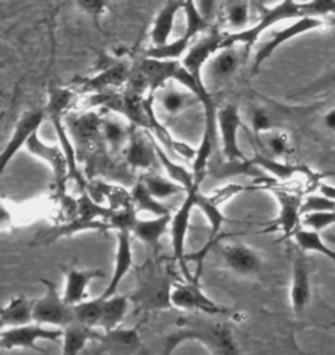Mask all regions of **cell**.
<instances>
[{
    "label": "cell",
    "instance_id": "f1b7e54d",
    "mask_svg": "<svg viewBox=\"0 0 335 355\" xmlns=\"http://www.w3.org/2000/svg\"><path fill=\"white\" fill-rule=\"evenodd\" d=\"M142 180L147 189L160 201L173 198L179 193H186L188 191L183 189L177 182L172 180L170 178H164L155 173H147L142 177Z\"/></svg>",
    "mask_w": 335,
    "mask_h": 355
},
{
    "label": "cell",
    "instance_id": "1f68e13d",
    "mask_svg": "<svg viewBox=\"0 0 335 355\" xmlns=\"http://www.w3.org/2000/svg\"><path fill=\"white\" fill-rule=\"evenodd\" d=\"M104 309V297L100 295L96 300H83L74 306L75 320L83 322L85 325L99 328L101 316Z\"/></svg>",
    "mask_w": 335,
    "mask_h": 355
},
{
    "label": "cell",
    "instance_id": "d4e9b609",
    "mask_svg": "<svg viewBox=\"0 0 335 355\" xmlns=\"http://www.w3.org/2000/svg\"><path fill=\"white\" fill-rule=\"evenodd\" d=\"M129 304L130 298L126 295L114 294L111 297H104V309L99 328L105 332L117 329L126 318Z\"/></svg>",
    "mask_w": 335,
    "mask_h": 355
},
{
    "label": "cell",
    "instance_id": "6da1fadb",
    "mask_svg": "<svg viewBox=\"0 0 335 355\" xmlns=\"http://www.w3.org/2000/svg\"><path fill=\"white\" fill-rule=\"evenodd\" d=\"M194 341L203 345L213 354H237L232 329L227 324L209 322L203 319H183L179 328L170 333L164 344V354H170L179 345Z\"/></svg>",
    "mask_w": 335,
    "mask_h": 355
},
{
    "label": "cell",
    "instance_id": "3957f363",
    "mask_svg": "<svg viewBox=\"0 0 335 355\" xmlns=\"http://www.w3.org/2000/svg\"><path fill=\"white\" fill-rule=\"evenodd\" d=\"M218 132L222 140V155L228 165L252 166L250 159L246 158L238 144V133L241 130V115L236 103H227L216 115Z\"/></svg>",
    "mask_w": 335,
    "mask_h": 355
},
{
    "label": "cell",
    "instance_id": "e575fe53",
    "mask_svg": "<svg viewBox=\"0 0 335 355\" xmlns=\"http://www.w3.org/2000/svg\"><path fill=\"white\" fill-rule=\"evenodd\" d=\"M136 213L138 211L135 209L131 200L123 208L113 209L111 217L106 220L109 225V229H114L117 233L118 232H131L133 233L135 223L138 221Z\"/></svg>",
    "mask_w": 335,
    "mask_h": 355
},
{
    "label": "cell",
    "instance_id": "d6a6232c",
    "mask_svg": "<svg viewBox=\"0 0 335 355\" xmlns=\"http://www.w3.org/2000/svg\"><path fill=\"white\" fill-rule=\"evenodd\" d=\"M75 100V94L72 90L67 88H51L49 93V101L46 105V118L50 115H63L72 106Z\"/></svg>",
    "mask_w": 335,
    "mask_h": 355
},
{
    "label": "cell",
    "instance_id": "f35d334b",
    "mask_svg": "<svg viewBox=\"0 0 335 355\" xmlns=\"http://www.w3.org/2000/svg\"><path fill=\"white\" fill-rule=\"evenodd\" d=\"M274 118L270 111L263 106H254L250 114V128L257 137L262 133L274 130Z\"/></svg>",
    "mask_w": 335,
    "mask_h": 355
},
{
    "label": "cell",
    "instance_id": "30bf717a",
    "mask_svg": "<svg viewBox=\"0 0 335 355\" xmlns=\"http://www.w3.org/2000/svg\"><path fill=\"white\" fill-rule=\"evenodd\" d=\"M201 189V184L194 186L193 189L186 192V198L181 202L179 209L172 214L170 222V243H172V252L176 261L183 264L185 260V247H186V238L190 227L191 213L195 208V195L197 191Z\"/></svg>",
    "mask_w": 335,
    "mask_h": 355
},
{
    "label": "cell",
    "instance_id": "7dc6e473",
    "mask_svg": "<svg viewBox=\"0 0 335 355\" xmlns=\"http://www.w3.org/2000/svg\"><path fill=\"white\" fill-rule=\"evenodd\" d=\"M333 22H334V24H335V20H333Z\"/></svg>",
    "mask_w": 335,
    "mask_h": 355
},
{
    "label": "cell",
    "instance_id": "484cf974",
    "mask_svg": "<svg viewBox=\"0 0 335 355\" xmlns=\"http://www.w3.org/2000/svg\"><path fill=\"white\" fill-rule=\"evenodd\" d=\"M250 0H225L223 7L227 33H238L250 28Z\"/></svg>",
    "mask_w": 335,
    "mask_h": 355
},
{
    "label": "cell",
    "instance_id": "ba28073f",
    "mask_svg": "<svg viewBox=\"0 0 335 355\" xmlns=\"http://www.w3.org/2000/svg\"><path fill=\"white\" fill-rule=\"evenodd\" d=\"M25 149L31 155L42 159L50 166L51 171H53V175H54L58 192L60 195H65L68 178H71V166H70L67 155L65 153V150L62 149V146L60 145L59 146H50V145L45 144L41 140L40 133L35 132L29 139V141L26 143Z\"/></svg>",
    "mask_w": 335,
    "mask_h": 355
},
{
    "label": "cell",
    "instance_id": "ffe728a7",
    "mask_svg": "<svg viewBox=\"0 0 335 355\" xmlns=\"http://www.w3.org/2000/svg\"><path fill=\"white\" fill-rule=\"evenodd\" d=\"M182 0H168L163 8L157 12L149 31V41L152 44L151 47H161L170 42L169 40L174 31L176 19L179 12L182 11Z\"/></svg>",
    "mask_w": 335,
    "mask_h": 355
},
{
    "label": "cell",
    "instance_id": "8d00e7d4",
    "mask_svg": "<svg viewBox=\"0 0 335 355\" xmlns=\"http://www.w3.org/2000/svg\"><path fill=\"white\" fill-rule=\"evenodd\" d=\"M75 1L79 10L93 22V25L97 29H101L102 19L108 11L109 0H75Z\"/></svg>",
    "mask_w": 335,
    "mask_h": 355
},
{
    "label": "cell",
    "instance_id": "cb8c5ba5",
    "mask_svg": "<svg viewBox=\"0 0 335 355\" xmlns=\"http://www.w3.org/2000/svg\"><path fill=\"white\" fill-rule=\"evenodd\" d=\"M34 300L25 297H16L1 309V328L20 327L34 322Z\"/></svg>",
    "mask_w": 335,
    "mask_h": 355
},
{
    "label": "cell",
    "instance_id": "74e56055",
    "mask_svg": "<svg viewBox=\"0 0 335 355\" xmlns=\"http://www.w3.org/2000/svg\"><path fill=\"white\" fill-rule=\"evenodd\" d=\"M302 226L321 233L325 229L334 226L335 209L305 213L302 216Z\"/></svg>",
    "mask_w": 335,
    "mask_h": 355
},
{
    "label": "cell",
    "instance_id": "603a6c76",
    "mask_svg": "<svg viewBox=\"0 0 335 355\" xmlns=\"http://www.w3.org/2000/svg\"><path fill=\"white\" fill-rule=\"evenodd\" d=\"M172 213L156 216L152 220H138L133 229V235L151 248H157L161 238L169 232Z\"/></svg>",
    "mask_w": 335,
    "mask_h": 355
},
{
    "label": "cell",
    "instance_id": "8992f818",
    "mask_svg": "<svg viewBox=\"0 0 335 355\" xmlns=\"http://www.w3.org/2000/svg\"><path fill=\"white\" fill-rule=\"evenodd\" d=\"M63 336L60 328H47L40 322H31L20 327L3 328L0 334L1 350L13 349H33L35 352L44 353L42 349L37 346L38 341H58Z\"/></svg>",
    "mask_w": 335,
    "mask_h": 355
},
{
    "label": "cell",
    "instance_id": "83f0119b",
    "mask_svg": "<svg viewBox=\"0 0 335 355\" xmlns=\"http://www.w3.org/2000/svg\"><path fill=\"white\" fill-rule=\"evenodd\" d=\"M292 238L297 247L304 252H316L320 255L327 257L335 263V251L332 250L327 244L325 243L320 232H316L312 229H296L295 233L292 234Z\"/></svg>",
    "mask_w": 335,
    "mask_h": 355
},
{
    "label": "cell",
    "instance_id": "60d3db41",
    "mask_svg": "<svg viewBox=\"0 0 335 355\" xmlns=\"http://www.w3.org/2000/svg\"><path fill=\"white\" fill-rule=\"evenodd\" d=\"M335 209V201L325 195H312L302 201V216L311 211H332Z\"/></svg>",
    "mask_w": 335,
    "mask_h": 355
},
{
    "label": "cell",
    "instance_id": "7402d4cb",
    "mask_svg": "<svg viewBox=\"0 0 335 355\" xmlns=\"http://www.w3.org/2000/svg\"><path fill=\"white\" fill-rule=\"evenodd\" d=\"M105 276L100 269H68L63 297L68 304L75 306L85 300L90 282Z\"/></svg>",
    "mask_w": 335,
    "mask_h": 355
},
{
    "label": "cell",
    "instance_id": "836d02e7",
    "mask_svg": "<svg viewBox=\"0 0 335 355\" xmlns=\"http://www.w3.org/2000/svg\"><path fill=\"white\" fill-rule=\"evenodd\" d=\"M101 344L112 347L122 349H138L140 346V337L136 329H113L109 332L104 331Z\"/></svg>",
    "mask_w": 335,
    "mask_h": 355
},
{
    "label": "cell",
    "instance_id": "5bb4252c",
    "mask_svg": "<svg viewBox=\"0 0 335 355\" xmlns=\"http://www.w3.org/2000/svg\"><path fill=\"white\" fill-rule=\"evenodd\" d=\"M154 96L158 106L172 116L179 115L181 112L190 109L191 106L201 103V100L194 92L185 88L176 80L168 81L165 85L157 89Z\"/></svg>",
    "mask_w": 335,
    "mask_h": 355
},
{
    "label": "cell",
    "instance_id": "ab89813d",
    "mask_svg": "<svg viewBox=\"0 0 335 355\" xmlns=\"http://www.w3.org/2000/svg\"><path fill=\"white\" fill-rule=\"evenodd\" d=\"M305 4L307 16L325 19L327 16L332 17V21L335 20V0H311Z\"/></svg>",
    "mask_w": 335,
    "mask_h": 355
},
{
    "label": "cell",
    "instance_id": "d6986e66",
    "mask_svg": "<svg viewBox=\"0 0 335 355\" xmlns=\"http://www.w3.org/2000/svg\"><path fill=\"white\" fill-rule=\"evenodd\" d=\"M100 130L105 144L108 145L113 155H117L126 149L134 131L131 123L115 112H112V115H106L105 118H101Z\"/></svg>",
    "mask_w": 335,
    "mask_h": 355
},
{
    "label": "cell",
    "instance_id": "4fadbf2b",
    "mask_svg": "<svg viewBox=\"0 0 335 355\" xmlns=\"http://www.w3.org/2000/svg\"><path fill=\"white\" fill-rule=\"evenodd\" d=\"M133 66L127 62L117 60L111 62L108 66H104L96 75L84 78L80 80L79 85L85 92H90L93 94L109 92L113 88H120L126 85L127 80L130 78Z\"/></svg>",
    "mask_w": 335,
    "mask_h": 355
},
{
    "label": "cell",
    "instance_id": "52a82bcc",
    "mask_svg": "<svg viewBox=\"0 0 335 355\" xmlns=\"http://www.w3.org/2000/svg\"><path fill=\"white\" fill-rule=\"evenodd\" d=\"M325 24H326L325 19L305 16V17L295 20V22H292L288 26L274 32L268 41L265 44H261V47L258 49L254 59H253V63H252L250 72L253 75L258 73V71L261 69V67L263 66V63L268 60V58H271V55L279 49L281 44H286L291 40L307 33V32L322 28Z\"/></svg>",
    "mask_w": 335,
    "mask_h": 355
},
{
    "label": "cell",
    "instance_id": "8fae6325",
    "mask_svg": "<svg viewBox=\"0 0 335 355\" xmlns=\"http://www.w3.org/2000/svg\"><path fill=\"white\" fill-rule=\"evenodd\" d=\"M45 111L32 110L25 112L17 121L8 143L1 150V173L10 165L13 157L20 152V149L26 146V143L34 133L40 131V127L45 121Z\"/></svg>",
    "mask_w": 335,
    "mask_h": 355
},
{
    "label": "cell",
    "instance_id": "44dd1931",
    "mask_svg": "<svg viewBox=\"0 0 335 355\" xmlns=\"http://www.w3.org/2000/svg\"><path fill=\"white\" fill-rule=\"evenodd\" d=\"M104 336V331L85 325L83 322H70L63 328L62 336V353L66 355L79 354L90 341H99Z\"/></svg>",
    "mask_w": 335,
    "mask_h": 355
},
{
    "label": "cell",
    "instance_id": "ac0fdd59",
    "mask_svg": "<svg viewBox=\"0 0 335 355\" xmlns=\"http://www.w3.org/2000/svg\"><path fill=\"white\" fill-rule=\"evenodd\" d=\"M133 233L131 232H118L117 233V252L114 259V269L109 285L102 293V297H111L117 294L123 278L131 270L134 266V252H133Z\"/></svg>",
    "mask_w": 335,
    "mask_h": 355
},
{
    "label": "cell",
    "instance_id": "9a60e30c",
    "mask_svg": "<svg viewBox=\"0 0 335 355\" xmlns=\"http://www.w3.org/2000/svg\"><path fill=\"white\" fill-rule=\"evenodd\" d=\"M126 162L138 170H151L158 162L154 136L148 131L134 128L130 141L124 149Z\"/></svg>",
    "mask_w": 335,
    "mask_h": 355
},
{
    "label": "cell",
    "instance_id": "4dcf8cb0",
    "mask_svg": "<svg viewBox=\"0 0 335 355\" xmlns=\"http://www.w3.org/2000/svg\"><path fill=\"white\" fill-rule=\"evenodd\" d=\"M130 200L133 202L136 211H145L155 214V216H163V214H168L170 213L167 207L163 204V201L157 200L148 189L145 187L143 180L140 179L136 186H135L131 195H130Z\"/></svg>",
    "mask_w": 335,
    "mask_h": 355
},
{
    "label": "cell",
    "instance_id": "277c9868",
    "mask_svg": "<svg viewBox=\"0 0 335 355\" xmlns=\"http://www.w3.org/2000/svg\"><path fill=\"white\" fill-rule=\"evenodd\" d=\"M40 281L45 288V294L40 300H34V322L60 329L75 322L74 306L68 304L65 297L58 293L56 284L47 278H41Z\"/></svg>",
    "mask_w": 335,
    "mask_h": 355
},
{
    "label": "cell",
    "instance_id": "ee69618b",
    "mask_svg": "<svg viewBox=\"0 0 335 355\" xmlns=\"http://www.w3.org/2000/svg\"><path fill=\"white\" fill-rule=\"evenodd\" d=\"M198 6L201 8V12L204 15L207 20H213L215 13L218 11V7L220 4V0H197Z\"/></svg>",
    "mask_w": 335,
    "mask_h": 355
},
{
    "label": "cell",
    "instance_id": "f546056e",
    "mask_svg": "<svg viewBox=\"0 0 335 355\" xmlns=\"http://www.w3.org/2000/svg\"><path fill=\"white\" fill-rule=\"evenodd\" d=\"M195 208H198L204 214L206 220L209 221L210 229H211V241H213L218 236L225 222V216L223 211H220V205H218L213 201L211 195L202 193L199 189L195 195Z\"/></svg>",
    "mask_w": 335,
    "mask_h": 355
},
{
    "label": "cell",
    "instance_id": "e0dca14e",
    "mask_svg": "<svg viewBox=\"0 0 335 355\" xmlns=\"http://www.w3.org/2000/svg\"><path fill=\"white\" fill-rule=\"evenodd\" d=\"M173 285H169L164 273H158L155 268H148L142 273L140 288L138 291V297L142 303L154 306V307H169L170 304V291Z\"/></svg>",
    "mask_w": 335,
    "mask_h": 355
},
{
    "label": "cell",
    "instance_id": "b9f144b4",
    "mask_svg": "<svg viewBox=\"0 0 335 355\" xmlns=\"http://www.w3.org/2000/svg\"><path fill=\"white\" fill-rule=\"evenodd\" d=\"M329 88H335V71H333L330 75H325L317 81H314L309 87L302 89L297 92V96H309V94H317L325 92Z\"/></svg>",
    "mask_w": 335,
    "mask_h": 355
},
{
    "label": "cell",
    "instance_id": "9c48e42d",
    "mask_svg": "<svg viewBox=\"0 0 335 355\" xmlns=\"http://www.w3.org/2000/svg\"><path fill=\"white\" fill-rule=\"evenodd\" d=\"M220 255L225 266L238 277H256L262 270V257L249 244L238 242L223 244Z\"/></svg>",
    "mask_w": 335,
    "mask_h": 355
},
{
    "label": "cell",
    "instance_id": "7c38bea8",
    "mask_svg": "<svg viewBox=\"0 0 335 355\" xmlns=\"http://www.w3.org/2000/svg\"><path fill=\"white\" fill-rule=\"evenodd\" d=\"M312 298L311 273L307 263L305 252L300 248L296 251L292 260V277H291L290 302L292 311L300 316L307 310Z\"/></svg>",
    "mask_w": 335,
    "mask_h": 355
},
{
    "label": "cell",
    "instance_id": "5b68a950",
    "mask_svg": "<svg viewBox=\"0 0 335 355\" xmlns=\"http://www.w3.org/2000/svg\"><path fill=\"white\" fill-rule=\"evenodd\" d=\"M170 304L177 310L204 313V315H227L232 310L211 300L202 288L198 278L186 282L174 284L170 291Z\"/></svg>",
    "mask_w": 335,
    "mask_h": 355
},
{
    "label": "cell",
    "instance_id": "f6af8a7d",
    "mask_svg": "<svg viewBox=\"0 0 335 355\" xmlns=\"http://www.w3.org/2000/svg\"><path fill=\"white\" fill-rule=\"evenodd\" d=\"M324 123L325 127H326L330 132L335 133V107L325 114Z\"/></svg>",
    "mask_w": 335,
    "mask_h": 355
},
{
    "label": "cell",
    "instance_id": "7a4b0ae2",
    "mask_svg": "<svg viewBox=\"0 0 335 355\" xmlns=\"http://www.w3.org/2000/svg\"><path fill=\"white\" fill-rule=\"evenodd\" d=\"M249 50L240 44H225L213 54L202 69V81L206 89L216 94L228 87L247 59Z\"/></svg>",
    "mask_w": 335,
    "mask_h": 355
},
{
    "label": "cell",
    "instance_id": "4316f807",
    "mask_svg": "<svg viewBox=\"0 0 335 355\" xmlns=\"http://www.w3.org/2000/svg\"><path fill=\"white\" fill-rule=\"evenodd\" d=\"M154 140H155V148H156L158 164L164 167L168 177L170 178L172 180L177 182L183 189H186V191H189V189H193L194 186L199 184V183H197V180H195L193 170H189V168H186V167L177 164L176 161H173V159L168 155L167 150L164 149V146L160 144L155 137H154Z\"/></svg>",
    "mask_w": 335,
    "mask_h": 355
},
{
    "label": "cell",
    "instance_id": "2e32d148",
    "mask_svg": "<svg viewBox=\"0 0 335 355\" xmlns=\"http://www.w3.org/2000/svg\"><path fill=\"white\" fill-rule=\"evenodd\" d=\"M279 205V213L274 221V229H278L284 236H292L302 221V196L287 189H271Z\"/></svg>",
    "mask_w": 335,
    "mask_h": 355
},
{
    "label": "cell",
    "instance_id": "bcb514c9",
    "mask_svg": "<svg viewBox=\"0 0 335 355\" xmlns=\"http://www.w3.org/2000/svg\"><path fill=\"white\" fill-rule=\"evenodd\" d=\"M320 192L326 198L335 201V186L327 184V183H320Z\"/></svg>",
    "mask_w": 335,
    "mask_h": 355
},
{
    "label": "cell",
    "instance_id": "7bdbcfd3",
    "mask_svg": "<svg viewBox=\"0 0 335 355\" xmlns=\"http://www.w3.org/2000/svg\"><path fill=\"white\" fill-rule=\"evenodd\" d=\"M244 191V187L240 186V184H229L227 187H224L222 189H218L216 192H213L211 195L213 201L218 204V205H223L224 202H227L228 200L232 199L237 196L240 192Z\"/></svg>",
    "mask_w": 335,
    "mask_h": 355
},
{
    "label": "cell",
    "instance_id": "d590c367",
    "mask_svg": "<svg viewBox=\"0 0 335 355\" xmlns=\"http://www.w3.org/2000/svg\"><path fill=\"white\" fill-rule=\"evenodd\" d=\"M257 139L259 145L263 146L274 158H283L290 150V139L286 133L268 131L257 136Z\"/></svg>",
    "mask_w": 335,
    "mask_h": 355
}]
</instances>
